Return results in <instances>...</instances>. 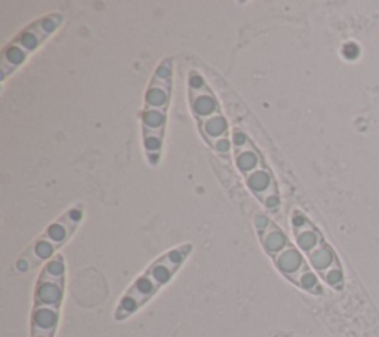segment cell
Instances as JSON below:
<instances>
[{
    "label": "cell",
    "instance_id": "7a4b0ae2",
    "mask_svg": "<svg viewBox=\"0 0 379 337\" xmlns=\"http://www.w3.org/2000/svg\"><path fill=\"white\" fill-rule=\"evenodd\" d=\"M172 86L174 58L166 57L160 61L151 75L141 112L142 147L151 166L159 165L164 153Z\"/></svg>",
    "mask_w": 379,
    "mask_h": 337
},
{
    "label": "cell",
    "instance_id": "6da1fadb",
    "mask_svg": "<svg viewBox=\"0 0 379 337\" xmlns=\"http://www.w3.org/2000/svg\"><path fill=\"white\" fill-rule=\"evenodd\" d=\"M248 208L250 210V219L259 244L277 272L300 290L313 296H322L324 291L320 278L311 269L298 245L289 239L283 229L277 226L265 212L259 211L250 202Z\"/></svg>",
    "mask_w": 379,
    "mask_h": 337
},
{
    "label": "cell",
    "instance_id": "8992f818",
    "mask_svg": "<svg viewBox=\"0 0 379 337\" xmlns=\"http://www.w3.org/2000/svg\"><path fill=\"white\" fill-rule=\"evenodd\" d=\"M66 296V262L58 254L43 266L36 281L30 337H55Z\"/></svg>",
    "mask_w": 379,
    "mask_h": 337
},
{
    "label": "cell",
    "instance_id": "ba28073f",
    "mask_svg": "<svg viewBox=\"0 0 379 337\" xmlns=\"http://www.w3.org/2000/svg\"><path fill=\"white\" fill-rule=\"evenodd\" d=\"M85 217V207L82 203L70 207L66 212L53 220L52 223L43 230L31 245L18 257L14 271L16 273H27L39 268L40 264H47L53 257H57L60 248L64 247L71 236L75 235L79 225Z\"/></svg>",
    "mask_w": 379,
    "mask_h": 337
},
{
    "label": "cell",
    "instance_id": "3957f363",
    "mask_svg": "<svg viewBox=\"0 0 379 337\" xmlns=\"http://www.w3.org/2000/svg\"><path fill=\"white\" fill-rule=\"evenodd\" d=\"M187 95L190 112L206 146L222 162L230 165L233 145L228 119L211 85L196 68L188 70L187 73Z\"/></svg>",
    "mask_w": 379,
    "mask_h": 337
},
{
    "label": "cell",
    "instance_id": "277c9868",
    "mask_svg": "<svg viewBox=\"0 0 379 337\" xmlns=\"http://www.w3.org/2000/svg\"><path fill=\"white\" fill-rule=\"evenodd\" d=\"M193 250V244H181L153 260L125 291L114 309V321H126L155 299L157 292L175 278Z\"/></svg>",
    "mask_w": 379,
    "mask_h": 337
},
{
    "label": "cell",
    "instance_id": "5b68a950",
    "mask_svg": "<svg viewBox=\"0 0 379 337\" xmlns=\"http://www.w3.org/2000/svg\"><path fill=\"white\" fill-rule=\"evenodd\" d=\"M231 145L234 162L249 192L263 205L278 212L280 210V190L273 173V168L267 162L265 156L254 143L248 132L234 123L231 127Z\"/></svg>",
    "mask_w": 379,
    "mask_h": 337
},
{
    "label": "cell",
    "instance_id": "52a82bcc",
    "mask_svg": "<svg viewBox=\"0 0 379 337\" xmlns=\"http://www.w3.org/2000/svg\"><path fill=\"white\" fill-rule=\"evenodd\" d=\"M291 227L298 248L315 275L328 287L337 291L344 290L345 277L339 257L320 232V229L306 217L305 212L298 208L291 212Z\"/></svg>",
    "mask_w": 379,
    "mask_h": 337
},
{
    "label": "cell",
    "instance_id": "9c48e42d",
    "mask_svg": "<svg viewBox=\"0 0 379 337\" xmlns=\"http://www.w3.org/2000/svg\"><path fill=\"white\" fill-rule=\"evenodd\" d=\"M64 20V15L61 12H51L42 15L40 18L34 20L18 33L2 51L0 81L5 82L14 76L34 52L61 29Z\"/></svg>",
    "mask_w": 379,
    "mask_h": 337
}]
</instances>
